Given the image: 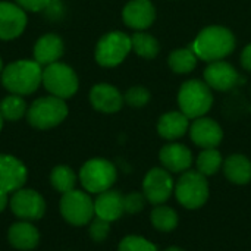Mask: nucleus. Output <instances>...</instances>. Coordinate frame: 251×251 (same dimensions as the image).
I'll return each instance as SVG.
<instances>
[{
  "label": "nucleus",
  "instance_id": "f257e3e1",
  "mask_svg": "<svg viewBox=\"0 0 251 251\" xmlns=\"http://www.w3.org/2000/svg\"><path fill=\"white\" fill-rule=\"evenodd\" d=\"M41 82L43 69L35 60H16L7 65L1 72V84L12 94H32Z\"/></svg>",
  "mask_w": 251,
  "mask_h": 251
},
{
  "label": "nucleus",
  "instance_id": "f03ea898",
  "mask_svg": "<svg viewBox=\"0 0 251 251\" xmlns=\"http://www.w3.org/2000/svg\"><path fill=\"white\" fill-rule=\"evenodd\" d=\"M235 49V37L234 34L224 26H207L204 28L196 38L193 44V51L196 56L206 62H216L228 54H231Z\"/></svg>",
  "mask_w": 251,
  "mask_h": 251
},
{
  "label": "nucleus",
  "instance_id": "7ed1b4c3",
  "mask_svg": "<svg viewBox=\"0 0 251 251\" xmlns=\"http://www.w3.org/2000/svg\"><path fill=\"white\" fill-rule=\"evenodd\" d=\"M178 104L188 119L204 116L213 104L210 87L200 79H190L184 82L178 93Z\"/></svg>",
  "mask_w": 251,
  "mask_h": 251
},
{
  "label": "nucleus",
  "instance_id": "20e7f679",
  "mask_svg": "<svg viewBox=\"0 0 251 251\" xmlns=\"http://www.w3.org/2000/svg\"><path fill=\"white\" fill-rule=\"evenodd\" d=\"M68 116V106L63 99L46 96L37 99L26 110V119L37 129H50L57 126Z\"/></svg>",
  "mask_w": 251,
  "mask_h": 251
},
{
  "label": "nucleus",
  "instance_id": "39448f33",
  "mask_svg": "<svg viewBox=\"0 0 251 251\" xmlns=\"http://www.w3.org/2000/svg\"><path fill=\"white\" fill-rule=\"evenodd\" d=\"M118 172L112 162L106 159H90L79 171V179L87 193L100 194L112 188L116 182Z\"/></svg>",
  "mask_w": 251,
  "mask_h": 251
},
{
  "label": "nucleus",
  "instance_id": "423d86ee",
  "mask_svg": "<svg viewBox=\"0 0 251 251\" xmlns=\"http://www.w3.org/2000/svg\"><path fill=\"white\" fill-rule=\"evenodd\" d=\"M176 200L185 209H200L209 199V184L199 171H185L175 185Z\"/></svg>",
  "mask_w": 251,
  "mask_h": 251
},
{
  "label": "nucleus",
  "instance_id": "0eeeda50",
  "mask_svg": "<svg viewBox=\"0 0 251 251\" xmlns=\"http://www.w3.org/2000/svg\"><path fill=\"white\" fill-rule=\"evenodd\" d=\"M44 88L59 99H69L78 91V76L75 71L60 62L51 63L43 69V82Z\"/></svg>",
  "mask_w": 251,
  "mask_h": 251
},
{
  "label": "nucleus",
  "instance_id": "6e6552de",
  "mask_svg": "<svg viewBox=\"0 0 251 251\" xmlns=\"http://www.w3.org/2000/svg\"><path fill=\"white\" fill-rule=\"evenodd\" d=\"M60 213L63 219L74 226H84L94 218V201L90 194L72 190L60 199Z\"/></svg>",
  "mask_w": 251,
  "mask_h": 251
},
{
  "label": "nucleus",
  "instance_id": "1a4fd4ad",
  "mask_svg": "<svg viewBox=\"0 0 251 251\" xmlns=\"http://www.w3.org/2000/svg\"><path fill=\"white\" fill-rule=\"evenodd\" d=\"M131 50V37L121 31H112L99 40L96 46V60L104 68H113L122 63Z\"/></svg>",
  "mask_w": 251,
  "mask_h": 251
},
{
  "label": "nucleus",
  "instance_id": "9d476101",
  "mask_svg": "<svg viewBox=\"0 0 251 251\" xmlns=\"http://www.w3.org/2000/svg\"><path fill=\"white\" fill-rule=\"evenodd\" d=\"M10 209L13 215L22 221H37L46 213V201L40 193L21 188L13 193L10 199Z\"/></svg>",
  "mask_w": 251,
  "mask_h": 251
},
{
  "label": "nucleus",
  "instance_id": "9b49d317",
  "mask_svg": "<svg viewBox=\"0 0 251 251\" xmlns=\"http://www.w3.org/2000/svg\"><path fill=\"white\" fill-rule=\"evenodd\" d=\"M174 190H175L174 179L169 175V171L163 168H153L144 176L143 194L154 206H159L168 201Z\"/></svg>",
  "mask_w": 251,
  "mask_h": 251
},
{
  "label": "nucleus",
  "instance_id": "f8f14e48",
  "mask_svg": "<svg viewBox=\"0 0 251 251\" xmlns=\"http://www.w3.org/2000/svg\"><path fill=\"white\" fill-rule=\"evenodd\" d=\"M26 26L24 9L10 1H0V40L19 37Z\"/></svg>",
  "mask_w": 251,
  "mask_h": 251
},
{
  "label": "nucleus",
  "instance_id": "ddd939ff",
  "mask_svg": "<svg viewBox=\"0 0 251 251\" xmlns=\"http://www.w3.org/2000/svg\"><path fill=\"white\" fill-rule=\"evenodd\" d=\"M26 168L19 159L10 154H0V190L15 193L26 182Z\"/></svg>",
  "mask_w": 251,
  "mask_h": 251
},
{
  "label": "nucleus",
  "instance_id": "4468645a",
  "mask_svg": "<svg viewBox=\"0 0 251 251\" xmlns=\"http://www.w3.org/2000/svg\"><path fill=\"white\" fill-rule=\"evenodd\" d=\"M190 137L193 143L201 149H216L224 138V132L216 121L201 116L190 126Z\"/></svg>",
  "mask_w": 251,
  "mask_h": 251
},
{
  "label": "nucleus",
  "instance_id": "2eb2a0df",
  "mask_svg": "<svg viewBox=\"0 0 251 251\" xmlns=\"http://www.w3.org/2000/svg\"><path fill=\"white\" fill-rule=\"evenodd\" d=\"M204 81L210 88H215L218 91H228L238 84L240 75L232 65L216 60L206 68Z\"/></svg>",
  "mask_w": 251,
  "mask_h": 251
},
{
  "label": "nucleus",
  "instance_id": "dca6fc26",
  "mask_svg": "<svg viewBox=\"0 0 251 251\" xmlns=\"http://www.w3.org/2000/svg\"><path fill=\"white\" fill-rule=\"evenodd\" d=\"M122 18L129 28L146 29L153 24L156 10L150 0H131L124 7Z\"/></svg>",
  "mask_w": 251,
  "mask_h": 251
},
{
  "label": "nucleus",
  "instance_id": "f3484780",
  "mask_svg": "<svg viewBox=\"0 0 251 251\" xmlns=\"http://www.w3.org/2000/svg\"><path fill=\"white\" fill-rule=\"evenodd\" d=\"M93 107L103 113H115L122 109L124 97L118 88L110 84H97L90 91Z\"/></svg>",
  "mask_w": 251,
  "mask_h": 251
},
{
  "label": "nucleus",
  "instance_id": "a211bd4d",
  "mask_svg": "<svg viewBox=\"0 0 251 251\" xmlns=\"http://www.w3.org/2000/svg\"><path fill=\"white\" fill-rule=\"evenodd\" d=\"M94 213L97 218L104 219L107 222L118 221L124 213V196L119 191L107 190L97 196L94 200Z\"/></svg>",
  "mask_w": 251,
  "mask_h": 251
},
{
  "label": "nucleus",
  "instance_id": "6ab92c4d",
  "mask_svg": "<svg viewBox=\"0 0 251 251\" xmlns=\"http://www.w3.org/2000/svg\"><path fill=\"white\" fill-rule=\"evenodd\" d=\"M65 50L63 40L56 34L41 35L34 46V60L41 66H49L59 62Z\"/></svg>",
  "mask_w": 251,
  "mask_h": 251
},
{
  "label": "nucleus",
  "instance_id": "aec40b11",
  "mask_svg": "<svg viewBox=\"0 0 251 251\" xmlns=\"http://www.w3.org/2000/svg\"><path fill=\"white\" fill-rule=\"evenodd\" d=\"M160 162L165 166L166 171L171 172H185L190 169V166L193 165V154L190 151L188 147H185L184 144H168L160 150Z\"/></svg>",
  "mask_w": 251,
  "mask_h": 251
},
{
  "label": "nucleus",
  "instance_id": "412c9836",
  "mask_svg": "<svg viewBox=\"0 0 251 251\" xmlns=\"http://www.w3.org/2000/svg\"><path fill=\"white\" fill-rule=\"evenodd\" d=\"M7 240L12 247L18 250L28 251L35 249L40 243V234L34 225H31L28 221L16 222L9 228Z\"/></svg>",
  "mask_w": 251,
  "mask_h": 251
},
{
  "label": "nucleus",
  "instance_id": "4be33fe9",
  "mask_svg": "<svg viewBox=\"0 0 251 251\" xmlns=\"http://www.w3.org/2000/svg\"><path fill=\"white\" fill-rule=\"evenodd\" d=\"M188 121L190 119L182 112H169L159 119L157 131L166 140H178L190 128Z\"/></svg>",
  "mask_w": 251,
  "mask_h": 251
},
{
  "label": "nucleus",
  "instance_id": "5701e85b",
  "mask_svg": "<svg viewBox=\"0 0 251 251\" xmlns=\"http://www.w3.org/2000/svg\"><path fill=\"white\" fill-rule=\"evenodd\" d=\"M225 176L237 185H246L251 181V162L244 154H232L224 162Z\"/></svg>",
  "mask_w": 251,
  "mask_h": 251
},
{
  "label": "nucleus",
  "instance_id": "b1692460",
  "mask_svg": "<svg viewBox=\"0 0 251 251\" xmlns=\"http://www.w3.org/2000/svg\"><path fill=\"white\" fill-rule=\"evenodd\" d=\"M150 219H151V224L153 226L157 229V231H162V232H171L174 231L176 226H178V213L169 207V206H156L153 210H151V215H150Z\"/></svg>",
  "mask_w": 251,
  "mask_h": 251
},
{
  "label": "nucleus",
  "instance_id": "393cba45",
  "mask_svg": "<svg viewBox=\"0 0 251 251\" xmlns=\"http://www.w3.org/2000/svg\"><path fill=\"white\" fill-rule=\"evenodd\" d=\"M131 46H132V50L144 59L156 57L160 50L159 41L153 35L146 34V32H135L131 37Z\"/></svg>",
  "mask_w": 251,
  "mask_h": 251
},
{
  "label": "nucleus",
  "instance_id": "a878e982",
  "mask_svg": "<svg viewBox=\"0 0 251 251\" xmlns=\"http://www.w3.org/2000/svg\"><path fill=\"white\" fill-rule=\"evenodd\" d=\"M197 56L193 49H179L171 53L168 62L174 72L176 74H188L197 65Z\"/></svg>",
  "mask_w": 251,
  "mask_h": 251
},
{
  "label": "nucleus",
  "instance_id": "bb28decb",
  "mask_svg": "<svg viewBox=\"0 0 251 251\" xmlns=\"http://www.w3.org/2000/svg\"><path fill=\"white\" fill-rule=\"evenodd\" d=\"M50 182L53 185V188L62 194L75 190V184H76V175L74 174V171L66 166V165H59L56 168H53L51 174H50Z\"/></svg>",
  "mask_w": 251,
  "mask_h": 251
},
{
  "label": "nucleus",
  "instance_id": "cd10ccee",
  "mask_svg": "<svg viewBox=\"0 0 251 251\" xmlns=\"http://www.w3.org/2000/svg\"><path fill=\"white\" fill-rule=\"evenodd\" d=\"M0 113L6 121H19L26 113V103L22 96L9 94L0 103Z\"/></svg>",
  "mask_w": 251,
  "mask_h": 251
},
{
  "label": "nucleus",
  "instance_id": "c85d7f7f",
  "mask_svg": "<svg viewBox=\"0 0 251 251\" xmlns=\"http://www.w3.org/2000/svg\"><path fill=\"white\" fill-rule=\"evenodd\" d=\"M222 165V156L216 149H204L197 157V171L204 176L215 175Z\"/></svg>",
  "mask_w": 251,
  "mask_h": 251
},
{
  "label": "nucleus",
  "instance_id": "c756f323",
  "mask_svg": "<svg viewBox=\"0 0 251 251\" xmlns=\"http://www.w3.org/2000/svg\"><path fill=\"white\" fill-rule=\"evenodd\" d=\"M118 251H157V247L143 237L128 235L119 243Z\"/></svg>",
  "mask_w": 251,
  "mask_h": 251
},
{
  "label": "nucleus",
  "instance_id": "7c9ffc66",
  "mask_svg": "<svg viewBox=\"0 0 251 251\" xmlns=\"http://www.w3.org/2000/svg\"><path fill=\"white\" fill-rule=\"evenodd\" d=\"M125 100L132 107H143L149 103L150 93H149V90H146L143 87H132L126 91Z\"/></svg>",
  "mask_w": 251,
  "mask_h": 251
},
{
  "label": "nucleus",
  "instance_id": "2f4dec72",
  "mask_svg": "<svg viewBox=\"0 0 251 251\" xmlns=\"http://www.w3.org/2000/svg\"><path fill=\"white\" fill-rule=\"evenodd\" d=\"M110 232V222L104 221V219H100V218H94L91 221V225H90V237L96 241V243H101L107 238Z\"/></svg>",
  "mask_w": 251,
  "mask_h": 251
},
{
  "label": "nucleus",
  "instance_id": "473e14b6",
  "mask_svg": "<svg viewBox=\"0 0 251 251\" xmlns=\"http://www.w3.org/2000/svg\"><path fill=\"white\" fill-rule=\"evenodd\" d=\"M146 196L143 193H129L128 196L124 197V207H125V212L126 213H131V215H135V213H140L143 209H144V204H146Z\"/></svg>",
  "mask_w": 251,
  "mask_h": 251
},
{
  "label": "nucleus",
  "instance_id": "72a5a7b5",
  "mask_svg": "<svg viewBox=\"0 0 251 251\" xmlns=\"http://www.w3.org/2000/svg\"><path fill=\"white\" fill-rule=\"evenodd\" d=\"M50 3H51V0H16L18 6H21L25 10H31V12H41L46 7H49Z\"/></svg>",
  "mask_w": 251,
  "mask_h": 251
},
{
  "label": "nucleus",
  "instance_id": "f704fd0d",
  "mask_svg": "<svg viewBox=\"0 0 251 251\" xmlns=\"http://www.w3.org/2000/svg\"><path fill=\"white\" fill-rule=\"evenodd\" d=\"M241 63H243V66H244L247 71H250L251 72V44H249V46L243 50Z\"/></svg>",
  "mask_w": 251,
  "mask_h": 251
},
{
  "label": "nucleus",
  "instance_id": "c9c22d12",
  "mask_svg": "<svg viewBox=\"0 0 251 251\" xmlns=\"http://www.w3.org/2000/svg\"><path fill=\"white\" fill-rule=\"evenodd\" d=\"M7 194H9V193L0 190V213L6 209V206H7V203H9V196H7Z\"/></svg>",
  "mask_w": 251,
  "mask_h": 251
},
{
  "label": "nucleus",
  "instance_id": "e433bc0d",
  "mask_svg": "<svg viewBox=\"0 0 251 251\" xmlns=\"http://www.w3.org/2000/svg\"><path fill=\"white\" fill-rule=\"evenodd\" d=\"M165 251H185V250H182V249H179V247H169V249H166Z\"/></svg>",
  "mask_w": 251,
  "mask_h": 251
},
{
  "label": "nucleus",
  "instance_id": "4c0bfd02",
  "mask_svg": "<svg viewBox=\"0 0 251 251\" xmlns=\"http://www.w3.org/2000/svg\"><path fill=\"white\" fill-rule=\"evenodd\" d=\"M1 126H3V116H1V113H0V131H1Z\"/></svg>",
  "mask_w": 251,
  "mask_h": 251
},
{
  "label": "nucleus",
  "instance_id": "58836bf2",
  "mask_svg": "<svg viewBox=\"0 0 251 251\" xmlns=\"http://www.w3.org/2000/svg\"><path fill=\"white\" fill-rule=\"evenodd\" d=\"M3 72V65H1V59H0V74Z\"/></svg>",
  "mask_w": 251,
  "mask_h": 251
}]
</instances>
